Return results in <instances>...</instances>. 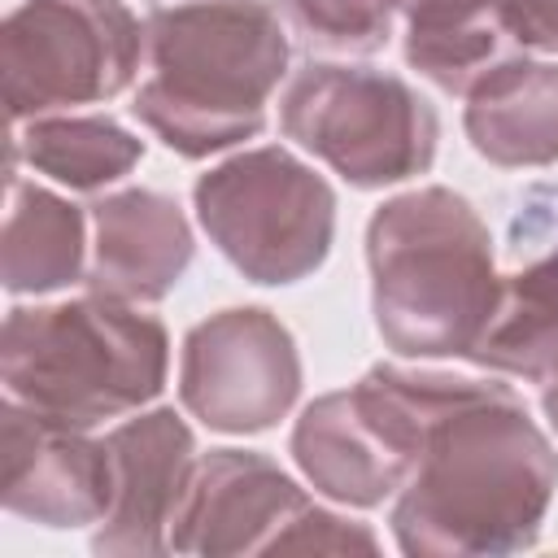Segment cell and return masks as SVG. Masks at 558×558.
<instances>
[{
    "label": "cell",
    "mask_w": 558,
    "mask_h": 558,
    "mask_svg": "<svg viewBox=\"0 0 558 558\" xmlns=\"http://www.w3.org/2000/svg\"><path fill=\"white\" fill-rule=\"evenodd\" d=\"M432 410V371L371 366L357 384L310 401L292 427L301 475L331 501L371 510L418 466Z\"/></svg>",
    "instance_id": "7"
},
{
    "label": "cell",
    "mask_w": 558,
    "mask_h": 558,
    "mask_svg": "<svg viewBox=\"0 0 558 558\" xmlns=\"http://www.w3.org/2000/svg\"><path fill=\"white\" fill-rule=\"evenodd\" d=\"M113 458V501L100 519L92 549L109 558L170 554V523L196 471L192 427L157 405L105 436Z\"/></svg>",
    "instance_id": "13"
},
{
    "label": "cell",
    "mask_w": 558,
    "mask_h": 558,
    "mask_svg": "<svg viewBox=\"0 0 558 558\" xmlns=\"http://www.w3.org/2000/svg\"><path fill=\"white\" fill-rule=\"evenodd\" d=\"M506 248L510 266L466 357L484 371L545 384L558 375V187L536 183L523 192Z\"/></svg>",
    "instance_id": "10"
},
{
    "label": "cell",
    "mask_w": 558,
    "mask_h": 558,
    "mask_svg": "<svg viewBox=\"0 0 558 558\" xmlns=\"http://www.w3.org/2000/svg\"><path fill=\"white\" fill-rule=\"evenodd\" d=\"M471 148L506 170L558 161V65L506 57L471 92L462 113Z\"/></svg>",
    "instance_id": "15"
},
{
    "label": "cell",
    "mask_w": 558,
    "mask_h": 558,
    "mask_svg": "<svg viewBox=\"0 0 558 558\" xmlns=\"http://www.w3.org/2000/svg\"><path fill=\"white\" fill-rule=\"evenodd\" d=\"M87 218L65 196L9 174V214L0 231V279L13 296L57 292L87 275Z\"/></svg>",
    "instance_id": "17"
},
{
    "label": "cell",
    "mask_w": 558,
    "mask_h": 558,
    "mask_svg": "<svg viewBox=\"0 0 558 558\" xmlns=\"http://www.w3.org/2000/svg\"><path fill=\"white\" fill-rule=\"evenodd\" d=\"M170 371V336L157 314L87 292L61 305H17L4 318V397L35 414L92 432L148 405Z\"/></svg>",
    "instance_id": "4"
},
{
    "label": "cell",
    "mask_w": 558,
    "mask_h": 558,
    "mask_svg": "<svg viewBox=\"0 0 558 558\" xmlns=\"http://www.w3.org/2000/svg\"><path fill=\"white\" fill-rule=\"evenodd\" d=\"M371 314L401 357H466L497 301L484 218L453 187H414L366 222Z\"/></svg>",
    "instance_id": "3"
},
{
    "label": "cell",
    "mask_w": 558,
    "mask_h": 558,
    "mask_svg": "<svg viewBox=\"0 0 558 558\" xmlns=\"http://www.w3.org/2000/svg\"><path fill=\"white\" fill-rule=\"evenodd\" d=\"M179 397L209 432L253 436L275 427L301 397V353L266 305H231L183 336Z\"/></svg>",
    "instance_id": "9"
},
{
    "label": "cell",
    "mask_w": 558,
    "mask_h": 558,
    "mask_svg": "<svg viewBox=\"0 0 558 558\" xmlns=\"http://www.w3.org/2000/svg\"><path fill=\"white\" fill-rule=\"evenodd\" d=\"M92 231L96 240L83 275L87 292L131 305H153L170 296L196 248L179 201L148 187L100 196L92 205Z\"/></svg>",
    "instance_id": "14"
},
{
    "label": "cell",
    "mask_w": 558,
    "mask_h": 558,
    "mask_svg": "<svg viewBox=\"0 0 558 558\" xmlns=\"http://www.w3.org/2000/svg\"><path fill=\"white\" fill-rule=\"evenodd\" d=\"M153 74L131 113L179 157L201 161L266 126V100L288 74V26L266 0H183L144 22Z\"/></svg>",
    "instance_id": "2"
},
{
    "label": "cell",
    "mask_w": 558,
    "mask_h": 558,
    "mask_svg": "<svg viewBox=\"0 0 558 558\" xmlns=\"http://www.w3.org/2000/svg\"><path fill=\"white\" fill-rule=\"evenodd\" d=\"M305 506V488L266 453L209 449L170 523V554H275Z\"/></svg>",
    "instance_id": "11"
},
{
    "label": "cell",
    "mask_w": 558,
    "mask_h": 558,
    "mask_svg": "<svg viewBox=\"0 0 558 558\" xmlns=\"http://www.w3.org/2000/svg\"><path fill=\"white\" fill-rule=\"evenodd\" d=\"M288 31L318 57H371L392 35L397 0H279Z\"/></svg>",
    "instance_id": "19"
},
{
    "label": "cell",
    "mask_w": 558,
    "mask_h": 558,
    "mask_svg": "<svg viewBox=\"0 0 558 558\" xmlns=\"http://www.w3.org/2000/svg\"><path fill=\"white\" fill-rule=\"evenodd\" d=\"M375 549H379V541L366 523L340 519V514L323 510L318 501H310L292 519V527L283 532L275 554H375Z\"/></svg>",
    "instance_id": "20"
},
{
    "label": "cell",
    "mask_w": 558,
    "mask_h": 558,
    "mask_svg": "<svg viewBox=\"0 0 558 558\" xmlns=\"http://www.w3.org/2000/svg\"><path fill=\"white\" fill-rule=\"evenodd\" d=\"M397 13L405 17V65L449 96H466L519 48L497 0H397Z\"/></svg>",
    "instance_id": "16"
},
{
    "label": "cell",
    "mask_w": 558,
    "mask_h": 558,
    "mask_svg": "<svg viewBox=\"0 0 558 558\" xmlns=\"http://www.w3.org/2000/svg\"><path fill=\"white\" fill-rule=\"evenodd\" d=\"M558 493V449L497 379L432 371L418 466L392 501L410 558H501L532 549Z\"/></svg>",
    "instance_id": "1"
},
{
    "label": "cell",
    "mask_w": 558,
    "mask_h": 558,
    "mask_svg": "<svg viewBox=\"0 0 558 558\" xmlns=\"http://www.w3.org/2000/svg\"><path fill=\"white\" fill-rule=\"evenodd\" d=\"M9 157H26L31 170L74 192H100L122 174H131V166L144 157V140L118 126L113 118L44 113L31 118L22 131L13 126Z\"/></svg>",
    "instance_id": "18"
},
{
    "label": "cell",
    "mask_w": 558,
    "mask_h": 558,
    "mask_svg": "<svg viewBox=\"0 0 558 558\" xmlns=\"http://www.w3.org/2000/svg\"><path fill=\"white\" fill-rule=\"evenodd\" d=\"M279 126L353 187L432 170L440 118L405 78L371 65L310 61L279 100Z\"/></svg>",
    "instance_id": "6"
},
{
    "label": "cell",
    "mask_w": 558,
    "mask_h": 558,
    "mask_svg": "<svg viewBox=\"0 0 558 558\" xmlns=\"http://www.w3.org/2000/svg\"><path fill=\"white\" fill-rule=\"evenodd\" d=\"M192 201L214 248L253 283H296L331 253L336 192L279 144L244 148L209 166Z\"/></svg>",
    "instance_id": "5"
},
{
    "label": "cell",
    "mask_w": 558,
    "mask_h": 558,
    "mask_svg": "<svg viewBox=\"0 0 558 558\" xmlns=\"http://www.w3.org/2000/svg\"><path fill=\"white\" fill-rule=\"evenodd\" d=\"M4 510L35 519L44 527H83L100 523L113 501V458L105 440H92L83 427L52 423L31 405L4 397Z\"/></svg>",
    "instance_id": "12"
},
{
    "label": "cell",
    "mask_w": 558,
    "mask_h": 558,
    "mask_svg": "<svg viewBox=\"0 0 558 558\" xmlns=\"http://www.w3.org/2000/svg\"><path fill=\"white\" fill-rule=\"evenodd\" d=\"M148 52L122 0H22L0 31L9 122L113 100Z\"/></svg>",
    "instance_id": "8"
},
{
    "label": "cell",
    "mask_w": 558,
    "mask_h": 558,
    "mask_svg": "<svg viewBox=\"0 0 558 558\" xmlns=\"http://www.w3.org/2000/svg\"><path fill=\"white\" fill-rule=\"evenodd\" d=\"M497 9L519 48L558 52V0H497Z\"/></svg>",
    "instance_id": "21"
},
{
    "label": "cell",
    "mask_w": 558,
    "mask_h": 558,
    "mask_svg": "<svg viewBox=\"0 0 558 558\" xmlns=\"http://www.w3.org/2000/svg\"><path fill=\"white\" fill-rule=\"evenodd\" d=\"M541 405H545L549 427L558 432V375H549V379H545V397H541Z\"/></svg>",
    "instance_id": "22"
}]
</instances>
